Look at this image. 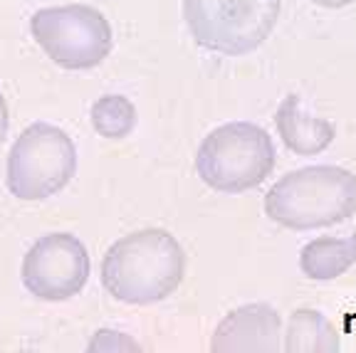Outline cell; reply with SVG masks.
Wrapping results in <instances>:
<instances>
[{
    "label": "cell",
    "mask_w": 356,
    "mask_h": 353,
    "mask_svg": "<svg viewBox=\"0 0 356 353\" xmlns=\"http://www.w3.org/2000/svg\"><path fill=\"white\" fill-rule=\"evenodd\" d=\"M20 277L33 297L42 302H67L87 284L89 252L72 232H50L28 249Z\"/></svg>",
    "instance_id": "52a82bcc"
},
{
    "label": "cell",
    "mask_w": 356,
    "mask_h": 353,
    "mask_svg": "<svg viewBox=\"0 0 356 353\" xmlns=\"http://www.w3.org/2000/svg\"><path fill=\"white\" fill-rule=\"evenodd\" d=\"M186 277V252L161 227L129 232L106 249L102 284L122 304L146 306L168 299Z\"/></svg>",
    "instance_id": "6da1fadb"
},
{
    "label": "cell",
    "mask_w": 356,
    "mask_h": 353,
    "mask_svg": "<svg viewBox=\"0 0 356 353\" xmlns=\"http://www.w3.org/2000/svg\"><path fill=\"white\" fill-rule=\"evenodd\" d=\"M282 319L270 304H243L228 311L211 336L213 353H275L282 348Z\"/></svg>",
    "instance_id": "ba28073f"
},
{
    "label": "cell",
    "mask_w": 356,
    "mask_h": 353,
    "mask_svg": "<svg viewBox=\"0 0 356 353\" xmlns=\"http://www.w3.org/2000/svg\"><path fill=\"white\" fill-rule=\"evenodd\" d=\"M282 348L287 353H337L341 348L339 331L317 309H295L289 314Z\"/></svg>",
    "instance_id": "8fae6325"
},
{
    "label": "cell",
    "mask_w": 356,
    "mask_h": 353,
    "mask_svg": "<svg viewBox=\"0 0 356 353\" xmlns=\"http://www.w3.org/2000/svg\"><path fill=\"white\" fill-rule=\"evenodd\" d=\"M77 149L70 133L55 124L35 122L17 136L8 154L6 183L25 203L52 198L74 178Z\"/></svg>",
    "instance_id": "5b68a950"
},
{
    "label": "cell",
    "mask_w": 356,
    "mask_h": 353,
    "mask_svg": "<svg viewBox=\"0 0 356 353\" xmlns=\"http://www.w3.org/2000/svg\"><path fill=\"white\" fill-rule=\"evenodd\" d=\"M277 151L270 133L252 122H230L213 129L195 154V171L218 193L252 190L273 173Z\"/></svg>",
    "instance_id": "3957f363"
},
{
    "label": "cell",
    "mask_w": 356,
    "mask_h": 353,
    "mask_svg": "<svg viewBox=\"0 0 356 353\" xmlns=\"http://www.w3.org/2000/svg\"><path fill=\"white\" fill-rule=\"evenodd\" d=\"M267 217L287 230H317L356 215V176L341 166L289 171L265 195Z\"/></svg>",
    "instance_id": "7a4b0ae2"
},
{
    "label": "cell",
    "mask_w": 356,
    "mask_h": 353,
    "mask_svg": "<svg viewBox=\"0 0 356 353\" xmlns=\"http://www.w3.org/2000/svg\"><path fill=\"white\" fill-rule=\"evenodd\" d=\"M275 126L282 144L297 156H317L334 141V124L305 111L297 94H287L277 106Z\"/></svg>",
    "instance_id": "9c48e42d"
},
{
    "label": "cell",
    "mask_w": 356,
    "mask_h": 353,
    "mask_svg": "<svg viewBox=\"0 0 356 353\" xmlns=\"http://www.w3.org/2000/svg\"><path fill=\"white\" fill-rule=\"evenodd\" d=\"M87 348L89 351H141V346L131 336L119 331H109V329L97 331Z\"/></svg>",
    "instance_id": "4fadbf2b"
},
{
    "label": "cell",
    "mask_w": 356,
    "mask_h": 353,
    "mask_svg": "<svg viewBox=\"0 0 356 353\" xmlns=\"http://www.w3.org/2000/svg\"><path fill=\"white\" fill-rule=\"evenodd\" d=\"M282 0H184L193 40L211 52L250 55L273 35Z\"/></svg>",
    "instance_id": "277c9868"
},
{
    "label": "cell",
    "mask_w": 356,
    "mask_h": 353,
    "mask_svg": "<svg viewBox=\"0 0 356 353\" xmlns=\"http://www.w3.org/2000/svg\"><path fill=\"white\" fill-rule=\"evenodd\" d=\"M92 126L104 138H127L136 126V106L122 94H104L89 111Z\"/></svg>",
    "instance_id": "7c38bea8"
},
{
    "label": "cell",
    "mask_w": 356,
    "mask_h": 353,
    "mask_svg": "<svg viewBox=\"0 0 356 353\" xmlns=\"http://www.w3.org/2000/svg\"><path fill=\"white\" fill-rule=\"evenodd\" d=\"M30 33L55 65L92 69L111 52L109 20L92 6L42 8L30 17Z\"/></svg>",
    "instance_id": "8992f818"
},
{
    "label": "cell",
    "mask_w": 356,
    "mask_h": 353,
    "mask_svg": "<svg viewBox=\"0 0 356 353\" xmlns=\"http://www.w3.org/2000/svg\"><path fill=\"white\" fill-rule=\"evenodd\" d=\"M314 6H319V8H329V10H339V8H346V6H351L354 0H312Z\"/></svg>",
    "instance_id": "9a60e30c"
},
{
    "label": "cell",
    "mask_w": 356,
    "mask_h": 353,
    "mask_svg": "<svg viewBox=\"0 0 356 353\" xmlns=\"http://www.w3.org/2000/svg\"><path fill=\"white\" fill-rule=\"evenodd\" d=\"M8 126H10V116H8L6 97L0 94V144L6 141V136H8Z\"/></svg>",
    "instance_id": "5bb4252c"
},
{
    "label": "cell",
    "mask_w": 356,
    "mask_h": 353,
    "mask_svg": "<svg viewBox=\"0 0 356 353\" xmlns=\"http://www.w3.org/2000/svg\"><path fill=\"white\" fill-rule=\"evenodd\" d=\"M356 265V232L344 238H317L300 252V270L314 281H332Z\"/></svg>",
    "instance_id": "30bf717a"
}]
</instances>
